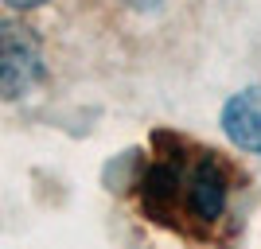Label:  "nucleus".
Instances as JSON below:
<instances>
[{
    "mask_svg": "<svg viewBox=\"0 0 261 249\" xmlns=\"http://www.w3.org/2000/svg\"><path fill=\"white\" fill-rule=\"evenodd\" d=\"M144 199L164 222L172 218V206L187 210L195 222H215L226 206V172L215 160V152H195V160L175 156V163H156Z\"/></svg>",
    "mask_w": 261,
    "mask_h": 249,
    "instance_id": "nucleus-1",
    "label": "nucleus"
},
{
    "mask_svg": "<svg viewBox=\"0 0 261 249\" xmlns=\"http://www.w3.org/2000/svg\"><path fill=\"white\" fill-rule=\"evenodd\" d=\"M43 78V47L32 27L0 20V101L32 94Z\"/></svg>",
    "mask_w": 261,
    "mask_h": 249,
    "instance_id": "nucleus-2",
    "label": "nucleus"
},
{
    "mask_svg": "<svg viewBox=\"0 0 261 249\" xmlns=\"http://www.w3.org/2000/svg\"><path fill=\"white\" fill-rule=\"evenodd\" d=\"M222 132L242 152H261V86H246L222 105Z\"/></svg>",
    "mask_w": 261,
    "mask_h": 249,
    "instance_id": "nucleus-3",
    "label": "nucleus"
},
{
    "mask_svg": "<svg viewBox=\"0 0 261 249\" xmlns=\"http://www.w3.org/2000/svg\"><path fill=\"white\" fill-rule=\"evenodd\" d=\"M4 4H12V8H39L47 0H4Z\"/></svg>",
    "mask_w": 261,
    "mask_h": 249,
    "instance_id": "nucleus-4",
    "label": "nucleus"
},
{
    "mask_svg": "<svg viewBox=\"0 0 261 249\" xmlns=\"http://www.w3.org/2000/svg\"><path fill=\"white\" fill-rule=\"evenodd\" d=\"M125 4H133V8H160V0H125Z\"/></svg>",
    "mask_w": 261,
    "mask_h": 249,
    "instance_id": "nucleus-5",
    "label": "nucleus"
}]
</instances>
